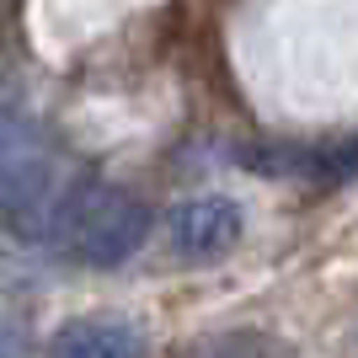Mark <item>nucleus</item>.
Instances as JSON below:
<instances>
[{
  "instance_id": "nucleus-3",
  "label": "nucleus",
  "mask_w": 358,
  "mask_h": 358,
  "mask_svg": "<svg viewBox=\"0 0 358 358\" xmlns=\"http://www.w3.org/2000/svg\"><path fill=\"white\" fill-rule=\"evenodd\" d=\"M241 230H246V220L230 198H193V203L171 209V224H166L171 252L182 262H220L224 252H236Z\"/></svg>"
},
{
  "instance_id": "nucleus-4",
  "label": "nucleus",
  "mask_w": 358,
  "mask_h": 358,
  "mask_svg": "<svg viewBox=\"0 0 358 358\" xmlns=\"http://www.w3.org/2000/svg\"><path fill=\"white\" fill-rule=\"evenodd\" d=\"M48 348H54L59 358H134L145 343H139V331L129 327V321L86 315V321H70Z\"/></svg>"
},
{
  "instance_id": "nucleus-1",
  "label": "nucleus",
  "mask_w": 358,
  "mask_h": 358,
  "mask_svg": "<svg viewBox=\"0 0 358 358\" xmlns=\"http://www.w3.org/2000/svg\"><path fill=\"white\" fill-rule=\"evenodd\" d=\"M80 177L86 171H75L38 123L22 118L11 102H0V230L6 236L48 246L64 198L75 193Z\"/></svg>"
},
{
  "instance_id": "nucleus-2",
  "label": "nucleus",
  "mask_w": 358,
  "mask_h": 358,
  "mask_svg": "<svg viewBox=\"0 0 358 358\" xmlns=\"http://www.w3.org/2000/svg\"><path fill=\"white\" fill-rule=\"evenodd\" d=\"M145 236H150L145 203L134 193L107 187V182H96L86 171V177L75 182V193L64 198L48 246H59L64 257L86 262V268H118V262H129L145 246Z\"/></svg>"
}]
</instances>
